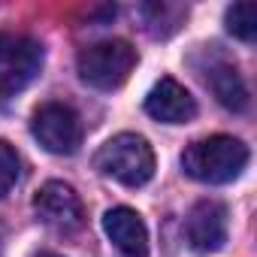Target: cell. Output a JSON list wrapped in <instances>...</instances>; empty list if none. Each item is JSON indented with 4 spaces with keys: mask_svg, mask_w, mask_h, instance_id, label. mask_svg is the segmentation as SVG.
Wrapping results in <instances>:
<instances>
[{
    "mask_svg": "<svg viewBox=\"0 0 257 257\" xmlns=\"http://www.w3.org/2000/svg\"><path fill=\"white\" fill-rule=\"evenodd\" d=\"M245 164H248V149L236 137H224V134L197 140L182 152L185 173L206 185H227L239 179Z\"/></svg>",
    "mask_w": 257,
    "mask_h": 257,
    "instance_id": "6da1fadb",
    "label": "cell"
},
{
    "mask_svg": "<svg viewBox=\"0 0 257 257\" xmlns=\"http://www.w3.org/2000/svg\"><path fill=\"white\" fill-rule=\"evenodd\" d=\"M94 167L127 188H140L155 176V152L140 134H118L106 146H100Z\"/></svg>",
    "mask_w": 257,
    "mask_h": 257,
    "instance_id": "7a4b0ae2",
    "label": "cell"
},
{
    "mask_svg": "<svg viewBox=\"0 0 257 257\" xmlns=\"http://www.w3.org/2000/svg\"><path fill=\"white\" fill-rule=\"evenodd\" d=\"M76 67H79V76L85 85H91L97 91H112V88L124 85L131 70L137 67V49L124 40L94 43L79 52Z\"/></svg>",
    "mask_w": 257,
    "mask_h": 257,
    "instance_id": "3957f363",
    "label": "cell"
},
{
    "mask_svg": "<svg viewBox=\"0 0 257 257\" xmlns=\"http://www.w3.org/2000/svg\"><path fill=\"white\" fill-rule=\"evenodd\" d=\"M43 70V46L25 34H0V97L25 91Z\"/></svg>",
    "mask_w": 257,
    "mask_h": 257,
    "instance_id": "277c9868",
    "label": "cell"
},
{
    "mask_svg": "<svg viewBox=\"0 0 257 257\" xmlns=\"http://www.w3.org/2000/svg\"><path fill=\"white\" fill-rule=\"evenodd\" d=\"M31 131L40 146L52 155H73L82 146V121L67 103H43L34 112Z\"/></svg>",
    "mask_w": 257,
    "mask_h": 257,
    "instance_id": "5b68a950",
    "label": "cell"
},
{
    "mask_svg": "<svg viewBox=\"0 0 257 257\" xmlns=\"http://www.w3.org/2000/svg\"><path fill=\"white\" fill-rule=\"evenodd\" d=\"M34 212L46 227H52L55 233H64V236L82 230V224H85V206H82L79 194L64 182H46L34 197Z\"/></svg>",
    "mask_w": 257,
    "mask_h": 257,
    "instance_id": "8992f818",
    "label": "cell"
},
{
    "mask_svg": "<svg viewBox=\"0 0 257 257\" xmlns=\"http://www.w3.org/2000/svg\"><path fill=\"white\" fill-rule=\"evenodd\" d=\"M188 242L197 254H212L227 242V209L218 200H200L188 215Z\"/></svg>",
    "mask_w": 257,
    "mask_h": 257,
    "instance_id": "52a82bcc",
    "label": "cell"
},
{
    "mask_svg": "<svg viewBox=\"0 0 257 257\" xmlns=\"http://www.w3.org/2000/svg\"><path fill=\"white\" fill-rule=\"evenodd\" d=\"M103 230L124 257L149 254V230H146V221L140 218V212L127 209V206H115L103 215Z\"/></svg>",
    "mask_w": 257,
    "mask_h": 257,
    "instance_id": "ba28073f",
    "label": "cell"
},
{
    "mask_svg": "<svg viewBox=\"0 0 257 257\" xmlns=\"http://www.w3.org/2000/svg\"><path fill=\"white\" fill-rule=\"evenodd\" d=\"M146 112L164 124H185L197 115V103L188 94L185 85H179L176 79L164 76L146 97Z\"/></svg>",
    "mask_w": 257,
    "mask_h": 257,
    "instance_id": "9c48e42d",
    "label": "cell"
},
{
    "mask_svg": "<svg viewBox=\"0 0 257 257\" xmlns=\"http://www.w3.org/2000/svg\"><path fill=\"white\" fill-rule=\"evenodd\" d=\"M206 85L212 88L218 103L227 106L230 112H245L248 109V88H245L239 70L230 61H212L206 67Z\"/></svg>",
    "mask_w": 257,
    "mask_h": 257,
    "instance_id": "30bf717a",
    "label": "cell"
},
{
    "mask_svg": "<svg viewBox=\"0 0 257 257\" xmlns=\"http://www.w3.org/2000/svg\"><path fill=\"white\" fill-rule=\"evenodd\" d=\"M227 22V31L245 43H251L257 37V7L254 4H233L224 16Z\"/></svg>",
    "mask_w": 257,
    "mask_h": 257,
    "instance_id": "8fae6325",
    "label": "cell"
},
{
    "mask_svg": "<svg viewBox=\"0 0 257 257\" xmlns=\"http://www.w3.org/2000/svg\"><path fill=\"white\" fill-rule=\"evenodd\" d=\"M19 173H22V164L16 149L0 140V197H7L13 191V185L19 182Z\"/></svg>",
    "mask_w": 257,
    "mask_h": 257,
    "instance_id": "7c38bea8",
    "label": "cell"
},
{
    "mask_svg": "<svg viewBox=\"0 0 257 257\" xmlns=\"http://www.w3.org/2000/svg\"><path fill=\"white\" fill-rule=\"evenodd\" d=\"M37 257H58V254H52V251H43V254H37Z\"/></svg>",
    "mask_w": 257,
    "mask_h": 257,
    "instance_id": "4fadbf2b",
    "label": "cell"
}]
</instances>
